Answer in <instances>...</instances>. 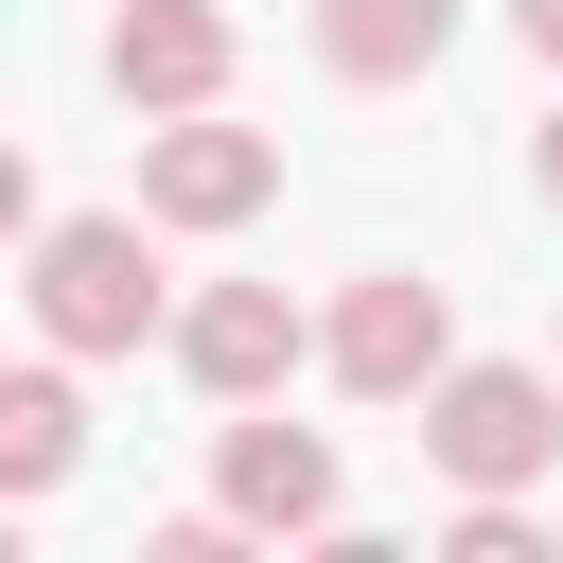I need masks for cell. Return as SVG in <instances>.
Segmentation results:
<instances>
[{
    "label": "cell",
    "instance_id": "4",
    "mask_svg": "<svg viewBox=\"0 0 563 563\" xmlns=\"http://www.w3.org/2000/svg\"><path fill=\"white\" fill-rule=\"evenodd\" d=\"M317 334H334V317H299L282 282H211V299H176V369H194L211 405H282V387L317 369Z\"/></svg>",
    "mask_w": 563,
    "mask_h": 563
},
{
    "label": "cell",
    "instance_id": "2",
    "mask_svg": "<svg viewBox=\"0 0 563 563\" xmlns=\"http://www.w3.org/2000/svg\"><path fill=\"white\" fill-rule=\"evenodd\" d=\"M422 457H440L457 493H528V475L563 457V387H545V369H493V352H457V369L422 387Z\"/></svg>",
    "mask_w": 563,
    "mask_h": 563
},
{
    "label": "cell",
    "instance_id": "6",
    "mask_svg": "<svg viewBox=\"0 0 563 563\" xmlns=\"http://www.w3.org/2000/svg\"><path fill=\"white\" fill-rule=\"evenodd\" d=\"M229 53H246V35H229L211 0H123V18H106V88H123L141 123H176V106H229Z\"/></svg>",
    "mask_w": 563,
    "mask_h": 563
},
{
    "label": "cell",
    "instance_id": "10",
    "mask_svg": "<svg viewBox=\"0 0 563 563\" xmlns=\"http://www.w3.org/2000/svg\"><path fill=\"white\" fill-rule=\"evenodd\" d=\"M457 563H545V528H528V493H457V528H440Z\"/></svg>",
    "mask_w": 563,
    "mask_h": 563
},
{
    "label": "cell",
    "instance_id": "9",
    "mask_svg": "<svg viewBox=\"0 0 563 563\" xmlns=\"http://www.w3.org/2000/svg\"><path fill=\"white\" fill-rule=\"evenodd\" d=\"M70 457H88V405H70V369H18V387H0V493L35 510Z\"/></svg>",
    "mask_w": 563,
    "mask_h": 563
},
{
    "label": "cell",
    "instance_id": "1",
    "mask_svg": "<svg viewBox=\"0 0 563 563\" xmlns=\"http://www.w3.org/2000/svg\"><path fill=\"white\" fill-rule=\"evenodd\" d=\"M18 299H35L53 352H141V334H176V299H158V211H35Z\"/></svg>",
    "mask_w": 563,
    "mask_h": 563
},
{
    "label": "cell",
    "instance_id": "3",
    "mask_svg": "<svg viewBox=\"0 0 563 563\" xmlns=\"http://www.w3.org/2000/svg\"><path fill=\"white\" fill-rule=\"evenodd\" d=\"M317 369H334L352 405H422V387L457 369V317H440V282H422V264H369V282L334 299V334H317Z\"/></svg>",
    "mask_w": 563,
    "mask_h": 563
},
{
    "label": "cell",
    "instance_id": "5",
    "mask_svg": "<svg viewBox=\"0 0 563 563\" xmlns=\"http://www.w3.org/2000/svg\"><path fill=\"white\" fill-rule=\"evenodd\" d=\"M264 194H282V141L229 123V106H176V123L141 141V211H158V229H246Z\"/></svg>",
    "mask_w": 563,
    "mask_h": 563
},
{
    "label": "cell",
    "instance_id": "8",
    "mask_svg": "<svg viewBox=\"0 0 563 563\" xmlns=\"http://www.w3.org/2000/svg\"><path fill=\"white\" fill-rule=\"evenodd\" d=\"M317 53H334L352 88H422V70L457 53V0H317Z\"/></svg>",
    "mask_w": 563,
    "mask_h": 563
},
{
    "label": "cell",
    "instance_id": "11",
    "mask_svg": "<svg viewBox=\"0 0 563 563\" xmlns=\"http://www.w3.org/2000/svg\"><path fill=\"white\" fill-rule=\"evenodd\" d=\"M510 35L545 53V88H563V0H510Z\"/></svg>",
    "mask_w": 563,
    "mask_h": 563
},
{
    "label": "cell",
    "instance_id": "7",
    "mask_svg": "<svg viewBox=\"0 0 563 563\" xmlns=\"http://www.w3.org/2000/svg\"><path fill=\"white\" fill-rule=\"evenodd\" d=\"M211 510H246V528H334V440H317V422H229V440H211Z\"/></svg>",
    "mask_w": 563,
    "mask_h": 563
},
{
    "label": "cell",
    "instance_id": "12",
    "mask_svg": "<svg viewBox=\"0 0 563 563\" xmlns=\"http://www.w3.org/2000/svg\"><path fill=\"white\" fill-rule=\"evenodd\" d=\"M528 176H545V211H563V106H545V141H528Z\"/></svg>",
    "mask_w": 563,
    "mask_h": 563
}]
</instances>
